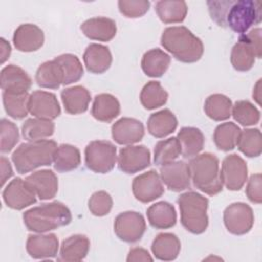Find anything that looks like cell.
<instances>
[{"instance_id":"obj_1","label":"cell","mask_w":262,"mask_h":262,"mask_svg":"<svg viewBox=\"0 0 262 262\" xmlns=\"http://www.w3.org/2000/svg\"><path fill=\"white\" fill-rule=\"evenodd\" d=\"M211 18L222 28L244 35L262 19V5L254 0L208 1Z\"/></svg>"},{"instance_id":"obj_2","label":"cell","mask_w":262,"mask_h":262,"mask_svg":"<svg viewBox=\"0 0 262 262\" xmlns=\"http://www.w3.org/2000/svg\"><path fill=\"white\" fill-rule=\"evenodd\" d=\"M161 44L181 62H195L204 53L202 40L183 26L166 28L161 36Z\"/></svg>"},{"instance_id":"obj_3","label":"cell","mask_w":262,"mask_h":262,"mask_svg":"<svg viewBox=\"0 0 262 262\" xmlns=\"http://www.w3.org/2000/svg\"><path fill=\"white\" fill-rule=\"evenodd\" d=\"M23 219L28 230L43 233L70 224L72 214L66 205L55 201L31 208L24 213Z\"/></svg>"},{"instance_id":"obj_4","label":"cell","mask_w":262,"mask_h":262,"mask_svg":"<svg viewBox=\"0 0 262 262\" xmlns=\"http://www.w3.org/2000/svg\"><path fill=\"white\" fill-rule=\"evenodd\" d=\"M57 144L54 140L40 139L21 143L12 154L11 160L19 174H26L53 162Z\"/></svg>"},{"instance_id":"obj_5","label":"cell","mask_w":262,"mask_h":262,"mask_svg":"<svg viewBox=\"0 0 262 262\" xmlns=\"http://www.w3.org/2000/svg\"><path fill=\"white\" fill-rule=\"evenodd\" d=\"M188 168L190 179L198 189L209 195H215L222 190L219 160L215 155L210 152L196 155L189 161Z\"/></svg>"},{"instance_id":"obj_6","label":"cell","mask_w":262,"mask_h":262,"mask_svg":"<svg viewBox=\"0 0 262 262\" xmlns=\"http://www.w3.org/2000/svg\"><path fill=\"white\" fill-rule=\"evenodd\" d=\"M177 203L182 226L193 234L205 232L209 223L208 199L195 191H186L178 196Z\"/></svg>"},{"instance_id":"obj_7","label":"cell","mask_w":262,"mask_h":262,"mask_svg":"<svg viewBox=\"0 0 262 262\" xmlns=\"http://www.w3.org/2000/svg\"><path fill=\"white\" fill-rule=\"evenodd\" d=\"M117 161V147L106 140H94L85 147V164L95 173L105 174L112 171Z\"/></svg>"},{"instance_id":"obj_8","label":"cell","mask_w":262,"mask_h":262,"mask_svg":"<svg viewBox=\"0 0 262 262\" xmlns=\"http://www.w3.org/2000/svg\"><path fill=\"white\" fill-rule=\"evenodd\" d=\"M146 223L143 216L135 211H126L119 214L114 222V231L123 242H138L144 234Z\"/></svg>"},{"instance_id":"obj_9","label":"cell","mask_w":262,"mask_h":262,"mask_svg":"<svg viewBox=\"0 0 262 262\" xmlns=\"http://www.w3.org/2000/svg\"><path fill=\"white\" fill-rule=\"evenodd\" d=\"M223 221L226 229L235 235L248 233L254 224L252 208L242 202L233 203L223 212Z\"/></svg>"},{"instance_id":"obj_10","label":"cell","mask_w":262,"mask_h":262,"mask_svg":"<svg viewBox=\"0 0 262 262\" xmlns=\"http://www.w3.org/2000/svg\"><path fill=\"white\" fill-rule=\"evenodd\" d=\"M248 167L243 158L236 154L228 155L222 162L220 178L228 190H239L247 181Z\"/></svg>"},{"instance_id":"obj_11","label":"cell","mask_w":262,"mask_h":262,"mask_svg":"<svg viewBox=\"0 0 262 262\" xmlns=\"http://www.w3.org/2000/svg\"><path fill=\"white\" fill-rule=\"evenodd\" d=\"M132 192L141 203H149L164 193V186L160 175L155 170L144 172L133 179Z\"/></svg>"},{"instance_id":"obj_12","label":"cell","mask_w":262,"mask_h":262,"mask_svg":"<svg viewBox=\"0 0 262 262\" xmlns=\"http://www.w3.org/2000/svg\"><path fill=\"white\" fill-rule=\"evenodd\" d=\"M36 193L30 185L19 177L11 180L2 192L7 207L13 210H23L36 203Z\"/></svg>"},{"instance_id":"obj_13","label":"cell","mask_w":262,"mask_h":262,"mask_svg":"<svg viewBox=\"0 0 262 262\" xmlns=\"http://www.w3.org/2000/svg\"><path fill=\"white\" fill-rule=\"evenodd\" d=\"M150 165V151L144 145H129L119 151L118 166L127 174L142 171Z\"/></svg>"},{"instance_id":"obj_14","label":"cell","mask_w":262,"mask_h":262,"mask_svg":"<svg viewBox=\"0 0 262 262\" xmlns=\"http://www.w3.org/2000/svg\"><path fill=\"white\" fill-rule=\"evenodd\" d=\"M28 106L31 115L45 120H53L61 112L55 94L43 90H36L30 94Z\"/></svg>"},{"instance_id":"obj_15","label":"cell","mask_w":262,"mask_h":262,"mask_svg":"<svg viewBox=\"0 0 262 262\" xmlns=\"http://www.w3.org/2000/svg\"><path fill=\"white\" fill-rule=\"evenodd\" d=\"M160 177L162 182L172 191L179 192L190 186L188 164L183 161H174L161 166Z\"/></svg>"},{"instance_id":"obj_16","label":"cell","mask_w":262,"mask_h":262,"mask_svg":"<svg viewBox=\"0 0 262 262\" xmlns=\"http://www.w3.org/2000/svg\"><path fill=\"white\" fill-rule=\"evenodd\" d=\"M144 136L143 124L134 118H121L112 126V137L119 144H133Z\"/></svg>"},{"instance_id":"obj_17","label":"cell","mask_w":262,"mask_h":262,"mask_svg":"<svg viewBox=\"0 0 262 262\" xmlns=\"http://www.w3.org/2000/svg\"><path fill=\"white\" fill-rule=\"evenodd\" d=\"M26 248L28 254L34 259H51L57 255L59 244L54 233L30 234Z\"/></svg>"},{"instance_id":"obj_18","label":"cell","mask_w":262,"mask_h":262,"mask_svg":"<svg viewBox=\"0 0 262 262\" xmlns=\"http://www.w3.org/2000/svg\"><path fill=\"white\" fill-rule=\"evenodd\" d=\"M25 180L42 201L54 198L58 190L57 177L53 171L48 169L36 171Z\"/></svg>"},{"instance_id":"obj_19","label":"cell","mask_w":262,"mask_h":262,"mask_svg":"<svg viewBox=\"0 0 262 262\" xmlns=\"http://www.w3.org/2000/svg\"><path fill=\"white\" fill-rule=\"evenodd\" d=\"M44 43L43 31L34 24H23L16 28L13 34L15 48L23 52L36 51Z\"/></svg>"},{"instance_id":"obj_20","label":"cell","mask_w":262,"mask_h":262,"mask_svg":"<svg viewBox=\"0 0 262 262\" xmlns=\"http://www.w3.org/2000/svg\"><path fill=\"white\" fill-rule=\"evenodd\" d=\"M0 85L3 91L25 93L30 90L32 79L21 68L15 64H8L1 71Z\"/></svg>"},{"instance_id":"obj_21","label":"cell","mask_w":262,"mask_h":262,"mask_svg":"<svg viewBox=\"0 0 262 262\" xmlns=\"http://www.w3.org/2000/svg\"><path fill=\"white\" fill-rule=\"evenodd\" d=\"M81 30L83 34L91 40L107 42L116 36L117 26L114 19L98 16L86 19L81 25Z\"/></svg>"},{"instance_id":"obj_22","label":"cell","mask_w":262,"mask_h":262,"mask_svg":"<svg viewBox=\"0 0 262 262\" xmlns=\"http://www.w3.org/2000/svg\"><path fill=\"white\" fill-rule=\"evenodd\" d=\"M83 59L87 71L93 74H102L110 69L113 57L108 47L92 43L85 49Z\"/></svg>"},{"instance_id":"obj_23","label":"cell","mask_w":262,"mask_h":262,"mask_svg":"<svg viewBox=\"0 0 262 262\" xmlns=\"http://www.w3.org/2000/svg\"><path fill=\"white\" fill-rule=\"evenodd\" d=\"M90 248V241L84 234H74L62 241L58 261L77 262L83 260Z\"/></svg>"},{"instance_id":"obj_24","label":"cell","mask_w":262,"mask_h":262,"mask_svg":"<svg viewBox=\"0 0 262 262\" xmlns=\"http://www.w3.org/2000/svg\"><path fill=\"white\" fill-rule=\"evenodd\" d=\"M60 96L66 112L71 115L85 113L91 100L90 92L81 85L64 88Z\"/></svg>"},{"instance_id":"obj_25","label":"cell","mask_w":262,"mask_h":262,"mask_svg":"<svg viewBox=\"0 0 262 262\" xmlns=\"http://www.w3.org/2000/svg\"><path fill=\"white\" fill-rule=\"evenodd\" d=\"M149 224L156 229H168L173 227L177 221V214L172 204L161 201L151 205L146 210Z\"/></svg>"},{"instance_id":"obj_26","label":"cell","mask_w":262,"mask_h":262,"mask_svg":"<svg viewBox=\"0 0 262 262\" xmlns=\"http://www.w3.org/2000/svg\"><path fill=\"white\" fill-rule=\"evenodd\" d=\"M181 244L176 234L171 232L159 233L151 244L154 256L162 261L175 260L180 252Z\"/></svg>"},{"instance_id":"obj_27","label":"cell","mask_w":262,"mask_h":262,"mask_svg":"<svg viewBox=\"0 0 262 262\" xmlns=\"http://www.w3.org/2000/svg\"><path fill=\"white\" fill-rule=\"evenodd\" d=\"M256 52L246 35H241L238 41L231 49L230 61L232 67L239 72H247L255 63Z\"/></svg>"},{"instance_id":"obj_28","label":"cell","mask_w":262,"mask_h":262,"mask_svg":"<svg viewBox=\"0 0 262 262\" xmlns=\"http://www.w3.org/2000/svg\"><path fill=\"white\" fill-rule=\"evenodd\" d=\"M120 102L110 93H100L94 97L91 115L100 122H112L120 114Z\"/></svg>"},{"instance_id":"obj_29","label":"cell","mask_w":262,"mask_h":262,"mask_svg":"<svg viewBox=\"0 0 262 262\" xmlns=\"http://www.w3.org/2000/svg\"><path fill=\"white\" fill-rule=\"evenodd\" d=\"M177 125L175 115L168 108L151 114L147 120V130L157 138H163L171 134L176 130Z\"/></svg>"},{"instance_id":"obj_30","label":"cell","mask_w":262,"mask_h":262,"mask_svg":"<svg viewBox=\"0 0 262 262\" xmlns=\"http://www.w3.org/2000/svg\"><path fill=\"white\" fill-rule=\"evenodd\" d=\"M171 57L162 49L155 48L146 51L141 59V68L144 74L151 78L162 77L168 70Z\"/></svg>"},{"instance_id":"obj_31","label":"cell","mask_w":262,"mask_h":262,"mask_svg":"<svg viewBox=\"0 0 262 262\" xmlns=\"http://www.w3.org/2000/svg\"><path fill=\"white\" fill-rule=\"evenodd\" d=\"M37 84L42 88L57 89L63 84V72L55 60H48L39 66L35 76Z\"/></svg>"},{"instance_id":"obj_32","label":"cell","mask_w":262,"mask_h":262,"mask_svg":"<svg viewBox=\"0 0 262 262\" xmlns=\"http://www.w3.org/2000/svg\"><path fill=\"white\" fill-rule=\"evenodd\" d=\"M181 146V155L184 158H192L203 149L205 137L203 132L195 127H182L177 134Z\"/></svg>"},{"instance_id":"obj_33","label":"cell","mask_w":262,"mask_h":262,"mask_svg":"<svg viewBox=\"0 0 262 262\" xmlns=\"http://www.w3.org/2000/svg\"><path fill=\"white\" fill-rule=\"evenodd\" d=\"M81 163V155L78 147L63 143L57 146L54 159L53 166L57 172H70L79 167Z\"/></svg>"},{"instance_id":"obj_34","label":"cell","mask_w":262,"mask_h":262,"mask_svg":"<svg viewBox=\"0 0 262 262\" xmlns=\"http://www.w3.org/2000/svg\"><path fill=\"white\" fill-rule=\"evenodd\" d=\"M155 9L159 18L164 24L181 23L184 20L187 14V4L184 1H158Z\"/></svg>"},{"instance_id":"obj_35","label":"cell","mask_w":262,"mask_h":262,"mask_svg":"<svg viewBox=\"0 0 262 262\" xmlns=\"http://www.w3.org/2000/svg\"><path fill=\"white\" fill-rule=\"evenodd\" d=\"M232 102L226 95L216 93L207 97L204 111L214 121H225L231 116Z\"/></svg>"},{"instance_id":"obj_36","label":"cell","mask_w":262,"mask_h":262,"mask_svg":"<svg viewBox=\"0 0 262 262\" xmlns=\"http://www.w3.org/2000/svg\"><path fill=\"white\" fill-rule=\"evenodd\" d=\"M54 123L51 120L31 118L21 126L23 137L29 141H36L49 137L54 132Z\"/></svg>"},{"instance_id":"obj_37","label":"cell","mask_w":262,"mask_h":262,"mask_svg":"<svg viewBox=\"0 0 262 262\" xmlns=\"http://www.w3.org/2000/svg\"><path fill=\"white\" fill-rule=\"evenodd\" d=\"M29 93H14L3 91L2 99L5 112L13 119L20 120L28 116L29 113Z\"/></svg>"},{"instance_id":"obj_38","label":"cell","mask_w":262,"mask_h":262,"mask_svg":"<svg viewBox=\"0 0 262 262\" xmlns=\"http://www.w3.org/2000/svg\"><path fill=\"white\" fill-rule=\"evenodd\" d=\"M239 133L241 129L236 124L232 122H226L216 127L213 139L216 146L220 150L229 151L236 146Z\"/></svg>"},{"instance_id":"obj_39","label":"cell","mask_w":262,"mask_h":262,"mask_svg":"<svg viewBox=\"0 0 262 262\" xmlns=\"http://www.w3.org/2000/svg\"><path fill=\"white\" fill-rule=\"evenodd\" d=\"M168 99L167 91L158 81L147 82L140 92V102L146 110H155L163 106Z\"/></svg>"},{"instance_id":"obj_40","label":"cell","mask_w":262,"mask_h":262,"mask_svg":"<svg viewBox=\"0 0 262 262\" xmlns=\"http://www.w3.org/2000/svg\"><path fill=\"white\" fill-rule=\"evenodd\" d=\"M181 154V146L177 137H170L157 142L154 149V162L158 166H164L174 162Z\"/></svg>"},{"instance_id":"obj_41","label":"cell","mask_w":262,"mask_h":262,"mask_svg":"<svg viewBox=\"0 0 262 262\" xmlns=\"http://www.w3.org/2000/svg\"><path fill=\"white\" fill-rule=\"evenodd\" d=\"M237 148L249 158L259 157L262 152V136L259 129L241 130Z\"/></svg>"},{"instance_id":"obj_42","label":"cell","mask_w":262,"mask_h":262,"mask_svg":"<svg viewBox=\"0 0 262 262\" xmlns=\"http://www.w3.org/2000/svg\"><path fill=\"white\" fill-rule=\"evenodd\" d=\"M61 67L63 72V84L70 85L78 82L83 76V67L80 59L71 53H64L54 58Z\"/></svg>"},{"instance_id":"obj_43","label":"cell","mask_w":262,"mask_h":262,"mask_svg":"<svg viewBox=\"0 0 262 262\" xmlns=\"http://www.w3.org/2000/svg\"><path fill=\"white\" fill-rule=\"evenodd\" d=\"M232 117L241 125L253 126L260 121L259 110L248 100H238L232 105Z\"/></svg>"},{"instance_id":"obj_44","label":"cell","mask_w":262,"mask_h":262,"mask_svg":"<svg viewBox=\"0 0 262 262\" xmlns=\"http://www.w3.org/2000/svg\"><path fill=\"white\" fill-rule=\"evenodd\" d=\"M1 130V143L0 150L1 152H9L18 142L19 133L17 126L6 119H2L0 123Z\"/></svg>"},{"instance_id":"obj_45","label":"cell","mask_w":262,"mask_h":262,"mask_svg":"<svg viewBox=\"0 0 262 262\" xmlns=\"http://www.w3.org/2000/svg\"><path fill=\"white\" fill-rule=\"evenodd\" d=\"M113 207V199L111 194L104 190L95 191L88 201L90 212L97 217L107 215Z\"/></svg>"},{"instance_id":"obj_46","label":"cell","mask_w":262,"mask_h":262,"mask_svg":"<svg viewBox=\"0 0 262 262\" xmlns=\"http://www.w3.org/2000/svg\"><path fill=\"white\" fill-rule=\"evenodd\" d=\"M120 12L129 18H137L144 15L150 6L147 0H120L118 2Z\"/></svg>"},{"instance_id":"obj_47","label":"cell","mask_w":262,"mask_h":262,"mask_svg":"<svg viewBox=\"0 0 262 262\" xmlns=\"http://www.w3.org/2000/svg\"><path fill=\"white\" fill-rule=\"evenodd\" d=\"M246 194L248 199L254 204H261L262 202V180L261 174H253L248 180L246 187Z\"/></svg>"},{"instance_id":"obj_48","label":"cell","mask_w":262,"mask_h":262,"mask_svg":"<svg viewBox=\"0 0 262 262\" xmlns=\"http://www.w3.org/2000/svg\"><path fill=\"white\" fill-rule=\"evenodd\" d=\"M261 29L260 28H256L251 30L248 34H245L246 37L248 38V40L251 42V44L253 45L255 52H256V56L257 58H261L262 56V49H261Z\"/></svg>"},{"instance_id":"obj_49","label":"cell","mask_w":262,"mask_h":262,"mask_svg":"<svg viewBox=\"0 0 262 262\" xmlns=\"http://www.w3.org/2000/svg\"><path fill=\"white\" fill-rule=\"evenodd\" d=\"M128 262H135V261H152V257L149 255V253L142 248H133L129 251Z\"/></svg>"},{"instance_id":"obj_50","label":"cell","mask_w":262,"mask_h":262,"mask_svg":"<svg viewBox=\"0 0 262 262\" xmlns=\"http://www.w3.org/2000/svg\"><path fill=\"white\" fill-rule=\"evenodd\" d=\"M12 168L9 161L5 157H1V185L3 186L7 179L12 176Z\"/></svg>"},{"instance_id":"obj_51","label":"cell","mask_w":262,"mask_h":262,"mask_svg":"<svg viewBox=\"0 0 262 262\" xmlns=\"http://www.w3.org/2000/svg\"><path fill=\"white\" fill-rule=\"evenodd\" d=\"M0 43H1V63H3L7 58H9L11 47H10V44L4 38L0 39Z\"/></svg>"},{"instance_id":"obj_52","label":"cell","mask_w":262,"mask_h":262,"mask_svg":"<svg viewBox=\"0 0 262 262\" xmlns=\"http://www.w3.org/2000/svg\"><path fill=\"white\" fill-rule=\"evenodd\" d=\"M260 84H261V80L258 81V83L255 86V90L253 92V97L257 100L258 103H260V94H259L260 93Z\"/></svg>"}]
</instances>
